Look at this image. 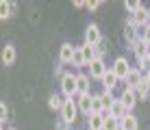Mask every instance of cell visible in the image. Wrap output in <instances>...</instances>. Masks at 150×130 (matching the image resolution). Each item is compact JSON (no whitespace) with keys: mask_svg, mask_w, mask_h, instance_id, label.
<instances>
[{"mask_svg":"<svg viewBox=\"0 0 150 130\" xmlns=\"http://www.w3.org/2000/svg\"><path fill=\"white\" fill-rule=\"evenodd\" d=\"M120 119H115V117H111V115H107L105 117V130H120Z\"/></svg>","mask_w":150,"mask_h":130,"instance_id":"cell-25","label":"cell"},{"mask_svg":"<svg viewBox=\"0 0 150 130\" xmlns=\"http://www.w3.org/2000/svg\"><path fill=\"white\" fill-rule=\"evenodd\" d=\"M142 7H144V4H142V2H137V0H126V2H124V9H126V11L131 13V15H135Z\"/></svg>","mask_w":150,"mask_h":130,"instance_id":"cell-26","label":"cell"},{"mask_svg":"<svg viewBox=\"0 0 150 130\" xmlns=\"http://www.w3.org/2000/svg\"><path fill=\"white\" fill-rule=\"evenodd\" d=\"M72 65L76 67V70H81V67H85V56H83V50H81V46L74 50V59H72Z\"/></svg>","mask_w":150,"mask_h":130,"instance_id":"cell-21","label":"cell"},{"mask_svg":"<svg viewBox=\"0 0 150 130\" xmlns=\"http://www.w3.org/2000/svg\"><path fill=\"white\" fill-rule=\"evenodd\" d=\"M131 50L133 52H135V56H137V61H142L144 59V56H146L148 54V52H150V46L146 44V41H144V39H137L135 41V44H133L131 46Z\"/></svg>","mask_w":150,"mask_h":130,"instance_id":"cell-10","label":"cell"},{"mask_svg":"<svg viewBox=\"0 0 150 130\" xmlns=\"http://www.w3.org/2000/svg\"><path fill=\"white\" fill-rule=\"evenodd\" d=\"M15 46H11V44H7L4 46V50H2V63L4 65H13L15 63Z\"/></svg>","mask_w":150,"mask_h":130,"instance_id":"cell-14","label":"cell"},{"mask_svg":"<svg viewBox=\"0 0 150 130\" xmlns=\"http://www.w3.org/2000/svg\"><path fill=\"white\" fill-rule=\"evenodd\" d=\"M13 11V4L11 2H4V0H2V2H0V20H9V18H11V13Z\"/></svg>","mask_w":150,"mask_h":130,"instance_id":"cell-23","label":"cell"},{"mask_svg":"<svg viewBox=\"0 0 150 130\" xmlns=\"http://www.w3.org/2000/svg\"><path fill=\"white\" fill-rule=\"evenodd\" d=\"M139 39H144V41H146V44L150 46V24H148V26H144V28L139 30Z\"/></svg>","mask_w":150,"mask_h":130,"instance_id":"cell-27","label":"cell"},{"mask_svg":"<svg viewBox=\"0 0 150 130\" xmlns=\"http://www.w3.org/2000/svg\"><path fill=\"white\" fill-rule=\"evenodd\" d=\"M74 50H76V46H72V44L65 41V44L59 48V63H61V65L72 63V59H74Z\"/></svg>","mask_w":150,"mask_h":130,"instance_id":"cell-5","label":"cell"},{"mask_svg":"<svg viewBox=\"0 0 150 130\" xmlns=\"http://www.w3.org/2000/svg\"><path fill=\"white\" fill-rule=\"evenodd\" d=\"M79 96H89V87H91V78L89 74H79Z\"/></svg>","mask_w":150,"mask_h":130,"instance_id":"cell-11","label":"cell"},{"mask_svg":"<svg viewBox=\"0 0 150 130\" xmlns=\"http://www.w3.org/2000/svg\"><path fill=\"white\" fill-rule=\"evenodd\" d=\"M91 113H105V115H109V113L105 111L102 100H100V93H98V96H91Z\"/></svg>","mask_w":150,"mask_h":130,"instance_id":"cell-19","label":"cell"},{"mask_svg":"<svg viewBox=\"0 0 150 130\" xmlns=\"http://www.w3.org/2000/svg\"><path fill=\"white\" fill-rule=\"evenodd\" d=\"M100 4H102L100 0H91V2H87V9H89V11H96V9L100 7Z\"/></svg>","mask_w":150,"mask_h":130,"instance_id":"cell-31","label":"cell"},{"mask_svg":"<svg viewBox=\"0 0 150 130\" xmlns=\"http://www.w3.org/2000/svg\"><path fill=\"white\" fill-rule=\"evenodd\" d=\"M63 104H65V100H61V96H57V93H52V96L48 98V106L52 108V111H61Z\"/></svg>","mask_w":150,"mask_h":130,"instance_id":"cell-22","label":"cell"},{"mask_svg":"<svg viewBox=\"0 0 150 130\" xmlns=\"http://www.w3.org/2000/svg\"><path fill=\"white\" fill-rule=\"evenodd\" d=\"M100 100H102V104H105V111L109 113L111 106H113V102H115V98H113V91H102V93H100Z\"/></svg>","mask_w":150,"mask_h":130,"instance_id":"cell-20","label":"cell"},{"mask_svg":"<svg viewBox=\"0 0 150 130\" xmlns=\"http://www.w3.org/2000/svg\"><path fill=\"white\" fill-rule=\"evenodd\" d=\"M139 65H142V70H146V74L150 72V52H148L146 56H144L142 61H139Z\"/></svg>","mask_w":150,"mask_h":130,"instance_id":"cell-30","label":"cell"},{"mask_svg":"<svg viewBox=\"0 0 150 130\" xmlns=\"http://www.w3.org/2000/svg\"><path fill=\"white\" fill-rule=\"evenodd\" d=\"M74 7L81 9V7H87V2H83V0H74Z\"/></svg>","mask_w":150,"mask_h":130,"instance_id":"cell-32","label":"cell"},{"mask_svg":"<svg viewBox=\"0 0 150 130\" xmlns=\"http://www.w3.org/2000/svg\"><path fill=\"white\" fill-rule=\"evenodd\" d=\"M105 52H107V41L102 39L100 44L96 46V56H98V59H102V56H105Z\"/></svg>","mask_w":150,"mask_h":130,"instance_id":"cell-28","label":"cell"},{"mask_svg":"<svg viewBox=\"0 0 150 130\" xmlns=\"http://www.w3.org/2000/svg\"><path fill=\"white\" fill-rule=\"evenodd\" d=\"M111 70H113V74H115L120 80H124V78L128 76V72L133 70L131 65H128V61L124 59V56H117L115 61H113V65H111Z\"/></svg>","mask_w":150,"mask_h":130,"instance_id":"cell-3","label":"cell"},{"mask_svg":"<svg viewBox=\"0 0 150 130\" xmlns=\"http://www.w3.org/2000/svg\"><path fill=\"white\" fill-rule=\"evenodd\" d=\"M81 50H83V56H85L87 67H89V65L98 59V56H96V46H87V44H83V46H81Z\"/></svg>","mask_w":150,"mask_h":130,"instance_id":"cell-16","label":"cell"},{"mask_svg":"<svg viewBox=\"0 0 150 130\" xmlns=\"http://www.w3.org/2000/svg\"><path fill=\"white\" fill-rule=\"evenodd\" d=\"M79 74H72V72H65L61 76V93H63L68 100H72L74 96H79Z\"/></svg>","mask_w":150,"mask_h":130,"instance_id":"cell-1","label":"cell"},{"mask_svg":"<svg viewBox=\"0 0 150 130\" xmlns=\"http://www.w3.org/2000/svg\"><path fill=\"white\" fill-rule=\"evenodd\" d=\"M76 104H79V111H81V113L91 115V93H89V96H79Z\"/></svg>","mask_w":150,"mask_h":130,"instance_id":"cell-15","label":"cell"},{"mask_svg":"<svg viewBox=\"0 0 150 130\" xmlns=\"http://www.w3.org/2000/svg\"><path fill=\"white\" fill-rule=\"evenodd\" d=\"M120 100H122L124 106H126V111H133V108H135V104H137V93L133 91V89H124Z\"/></svg>","mask_w":150,"mask_h":130,"instance_id":"cell-9","label":"cell"},{"mask_svg":"<svg viewBox=\"0 0 150 130\" xmlns=\"http://www.w3.org/2000/svg\"><path fill=\"white\" fill-rule=\"evenodd\" d=\"M148 22H150V7H148Z\"/></svg>","mask_w":150,"mask_h":130,"instance_id":"cell-34","label":"cell"},{"mask_svg":"<svg viewBox=\"0 0 150 130\" xmlns=\"http://www.w3.org/2000/svg\"><path fill=\"white\" fill-rule=\"evenodd\" d=\"M76 115H79V104L74 100H65L63 108H61V117H63V124L65 126H72L76 122Z\"/></svg>","mask_w":150,"mask_h":130,"instance_id":"cell-2","label":"cell"},{"mask_svg":"<svg viewBox=\"0 0 150 130\" xmlns=\"http://www.w3.org/2000/svg\"><path fill=\"white\" fill-rule=\"evenodd\" d=\"M117 78L115 74H113V70H107V74L102 76V85H105V91H113L115 89V85H117Z\"/></svg>","mask_w":150,"mask_h":130,"instance_id":"cell-13","label":"cell"},{"mask_svg":"<svg viewBox=\"0 0 150 130\" xmlns=\"http://www.w3.org/2000/svg\"><path fill=\"white\" fill-rule=\"evenodd\" d=\"M105 113H91L89 119H87V126L89 130H105Z\"/></svg>","mask_w":150,"mask_h":130,"instance_id":"cell-8","label":"cell"},{"mask_svg":"<svg viewBox=\"0 0 150 130\" xmlns=\"http://www.w3.org/2000/svg\"><path fill=\"white\" fill-rule=\"evenodd\" d=\"M135 93H137V100H146V98L150 96V82L146 80V76H144V80H142V82L137 85Z\"/></svg>","mask_w":150,"mask_h":130,"instance_id":"cell-17","label":"cell"},{"mask_svg":"<svg viewBox=\"0 0 150 130\" xmlns=\"http://www.w3.org/2000/svg\"><path fill=\"white\" fill-rule=\"evenodd\" d=\"M107 70H109V67L105 65V61H102V59H96L94 63L89 65V78H98V80H102V76L107 74Z\"/></svg>","mask_w":150,"mask_h":130,"instance_id":"cell-6","label":"cell"},{"mask_svg":"<svg viewBox=\"0 0 150 130\" xmlns=\"http://www.w3.org/2000/svg\"><path fill=\"white\" fill-rule=\"evenodd\" d=\"M9 130H15V128H9Z\"/></svg>","mask_w":150,"mask_h":130,"instance_id":"cell-35","label":"cell"},{"mask_svg":"<svg viewBox=\"0 0 150 130\" xmlns=\"http://www.w3.org/2000/svg\"><path fill=\"white\" fill-rule=\"evenodd\" d=\"M109 115H111V117H115V119H124V117L128 115V111H126V106L122 104V100H115V102H113Z\"/></svg>","mask_w":150,"mask_h":130,"instance_id":"cell-12","label":"cell"},{"mask_svg":"<svg viewBox=\"0 0 150 130\" xmlns=\"http://www.w3.org/2000/svg\"><path fill=\"white\" fill-rule=\"evenodd\" d=\"M137 35H139V30H137V26H128V28L126 30H124V37H126V41H128V44H135V41H137Z\"/></svg>","mask_w":150,"mask_h":130,"instance_id":"cell-24","label":"cell"},{"mask_svg":"<svg viewBox=\"0 0 150 130\" xmlns=\"http://www.w3.org/2000/svg\"><path fill=\"white\" fill-rule=\"evenodd\" d=\"M120 130H124V128H122V126H120Z\"/></svg>","mask_w":150,"mask_h":130,"instance_id":"cell-36","label":"cell"},{"mask_svg":"<svg viewBox=\"0 0 150 130\" xmlns=\"http://www.w3.org/2000/svg\"><path fill=\"white\" fill-rule=\"evenodd\" d=\"M142 80H144L142 70H131V72H128V76L124 78V82H126V89H133V91L137 89V85H139Z\"/></svg>","mask_w":150,"mask_h":130,"instance_id":"cell-7","label":"cell"},{"mask_svg":"<svg viewBox=\"0 0 150 130\" xmlns=\"http://www.w3.org/2000/svg\"><path fill=\"white\" fill-rule=\"evenodd\" d=\"M146 80H148V82H150V72H148V74H146Z\"/></svg>","mask_w":150,"mask_h":130,"instance_id":"cell-33","label":"cell"},{"mask_svg":"<svg viewBox=\"0 0 150 130\" xmlns=\"http://www.w3.org/2000/svg\"><path fill=\"white\" fill-rule=\"evenodd\" d=\"M120 124H122V128L124 130H139V122H137V117L135 115H131L128 113L124 119H120Z\"/></svg>","mask_w":150,"mask_h":130,"instance_id":"cell-18","label":"cell"},{"mask_svg":"<svg viewBox=\"0 0 150 130\" xmlns=\"http://www.w3.org/2000/svg\"><path fill=\"white\" fill-rule=\"evenodd\" d=\"M9 119V108H7V104H0V122H2V126H4V122Z\"/></svg>","mask_w":150,"mask_h":130,"instance_id":"cell-29","label":"cell"},{"mask_svg":"<svg viewBox=\"0 0 150 130\" xmlns=\"http://www.w3.org/2000/svg\"><path fill=\"white\" fill-rule=\"evenodd\" d=\"M102 41V35H100V28L98 24H89L85 28V44L87 46H98Z\"/></svg>","mask_w":150,"mask_h":130,"instance_id":"cell-4","label":"cell"}]
</instances>
